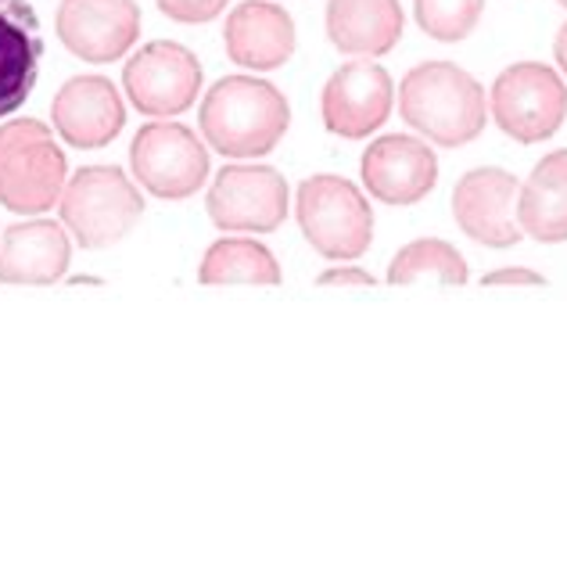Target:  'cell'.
<instances>
[{
	"label": "cell",
	"mask_w": 567,
	"mask_h": 567,
	"mask_svg": "<svg viewBox=\"0 0 567 567\" xmlns=\"http://www.w3.org/2000/svg\"><path fill=\"white\" fill-rule=\"evenodd\" d=\"M399 115L435 147H467L488 123L485 86L453 62H421L399 83Z\"/></svg>",
	"instance_id": "cell-1"
},
{
	"label": "cell",
	"mask_w": 567,
	"mask_h": 567,
	"mask_svg": "<svg viewBox=\"0 0 567 567\" xmlns=\"http://www.w3.org/2000/svg\"><path fill=\"white\" fill-rule=\"evenodd\" d=\"M198 126L205 144L223 158H259L284 141L291 109L274 83L256 76H223L202 101Z\"/></svg>",
	"instance_id": "cell-2"
},
{
	"label": "cell",
	"mask_w": 567,
	"mask_h": 567,
	"mask_svg": "<svg viewBox=\"0 0 567 567\" xmlns=\"http://www.w3.org/2000/svg\"><path fill=\"white\" fill-rule=\"evenodd\" d=\"M295 216L312 251L331 262H355L374 241V208L346 176L320 173L298 184Z\"/></svg>",
	"instance_id": "cell-3"
},
{
	"label": "cell",
	"mask_w": 567,
	"mask_h": 567,
	"mask_svg": "<svg viewBox=\"0 0 567 567\" xmlns=\"http://www.w3.org/2000/svg\"><path fill=\"white\" fill-rule=\"evenodd\" d=\"M65 230L80 248H112L137 227L144 216L141 187L118 166H83L69 176L62 202H58Z\"/></svg>",
	"instance_id": "cell-4"
},
{
	"label": "cell",
	"mask_w": 567,
	"mask_h": 567,
	"mask_svg": "<svg viewBox=\"0 0 567 567\" xmlns=\"http://www.w3.org/2000/svg\"><path fill=\"white\" fill-rule=\"evenodd\" d=\"M488 112L517 144H543L567 118V86L543 62H514L492 83Z\"/></svg>",
	"instance_id": "cell-5"
},
{
	"label": "cell",
	"mask_w": 567,
	"mask_h": 567,
	"mask_svg": "<svg viewBox=\"0 0 567 567\" xmlns=\"http://www.w3.org/2000/svg\"><path fill=\"white\" fill-rule=\"evenodd\" d=\"M130 166L144 190L162 202H187L208 181V147L184 123L155 118L130 144Z\"/></svg>",
	"instance_id": "cell-6"
},
{
	"label": "cell",
	"mask_w": 567,
	"mask_h": 567,
	"mask_svg": "<svg viewBox=\"0 0 567 567\" xmlns=\"http://www.w3.org/2000/svg\"><path fill=\"white\" fill-rule=\"evenodd\" d=\"M130 104L147 118L184 115L202 91V65L194 51L173 40L144 43L123 69Z\"/></svg>",
	"instance_id": "cell-7"
},
{
	"label": "cell",
	"mask_w": 567,
	"mask_h": 567,
	"mask_svg": "<svg viewBox=\"0 0 567 567\" xmlns=\"http://www.w3.org/2000/svg\"><path fill=\"white\" fill-rule=\"evenodd\" d=\"M205 208L223 234H274L288 219V181L274 166H223Z\"/></svg>",
	"instance_id": "cell-8"
},
{
	"label": "cell",
	"mask_w": 567,
	"mask_h": 567,
	"mask_svg": "<svg viewBox=\"0 0 567 567\" xmlns=\"http://www.w3.org/2000/svg\"><path fill=\"white\" fill-rule=\"evenodd\" d=\"M395 104V83L388 69L374 58L367 62H346L331 72L320 94V115L323 126L334 137L346 141H367L370 133L381 130L392 115Z\"/></svg>",
	"instance_id": "cell-9"
},
{
	"label": "cell",
	"mask_w": 567,
	"mask_h": 567,
	"mask_svg": "<svg viewBox=\"0 0 567 567\" xmlns=\"http://www.w3.org/2000/svg\"><path fill=\"white\" fill-rule=\"evenodd\" d=\"M517 194H520L517 176L506 169L482 166L464 173L453 187L456 227L485 248L520 245L525 230L517 223Z\"/></svg>",
	"instance_id": "cell-10"
},
{
	"label": "cell",
	"mask_w": 567,
	"mask_h": 567,
	"mask_svg": "<svg viewBox=\"0 0 567 567\" xmlns=\"http://www.w3.org/2000/svg\"><path fill=\"white\" fill-rule=\"evenodd\" d=\"M54 29L76 58L109 65L141 40V8L133 0H62Z\"/></svg>",
	"instance_id": "cell-11"
},
{
	"label": "cell",
	"mask_w": 567,
	"mask_h": 567,
	"mask_svg": "<svg viewBox=\"0 0 567 567\" xmlns=\"http://www.w3.org/2000/svg\"><path fill=\"white\" fill-rule=\"evenodd\" d=\"M360 176L370 198L381 205H416L424 202L439 184V158L427 141L406 137V133H388L367 147L360 158Z\"/></svg>",
	"instance_id": "cell-12"
},
{
	"label": "cell",
	"mask_w": 567,
	"mask_h": 567,
	"mask_svg": "<svg viewBox=\"0 0 567 567\" xmlns=\"http://www.w3.org/2000/svg\"><path fill=\"white\" fill-rule=\"evenodd\" d=\"M54 133L69 147L101 152L126 126V104L104 76H72L51 101Z\"/></svg>",
	"instance_id": "cell-13"
},
{
	"label": "cell",
	"mask_w": 567,
	"mask_h": 567,
	"mask_svg": "<svg viewBox=\"0 0 567 567\" xmlns=\"http://www.w3.org/2000/svg\"><path fill=\"white\" fill-rule=\"evenodd\" d=\"M69 184V158L51 137H37L4 158L0 166V205L19 216H40L62 202Z\"/></svg>",
	"instance_id": "cell-14"
},
{
	"label": "cell",
	"mask_w": 567,
	"mask_h": 567,
	"mask_svg": "<svg viewBox=\"0 0 567 567\" xmlns=\"http://www.w3.org/2000/svg\"><path fill=\"white\" fill-rule=\"evenodd\" d=\"M295 19L270 0H245L227 14L223 48L234 65L251 72H274L295 54Z\"/></svg>",
	"instance_id": "cell-15"
},
{
	"label": "cell",
	"mask_w": 567,
	"mask_h": 567,
	"mask_svg": "<svg viewBox=\"0 0 567 567\" xmlns=\"http://www.w3.org/2000/svg\"><path fill=\"white\" fill-rule=\"evenodd\" d=\"M43 33L29 0H0V118L22 109L40 80Z\"/></svg>",
	"instance_id": "cell-16"
},
{
	"label": "cell",
	"mask_w": 567,
	"mask_h": 567,
	"mask_svg": "<svg viewBox=\"0 0 567 567\" xmlns=\"http://www.w3.org/2000/svg\"><path fill=\"white\" fill-rule=\"evenodd\" d=\"M69 234L54 219H25L4 230L0 241V284L48 288L69 274Z\"/></svg>",
	"instance_id": "cell-17"
},
{
	"label": "cell",
	"mask_w": 567,
	"mask_h": 567,
	"mask_svg": "<svg viewBox=\"0 0 567 567\" xmlns=\"http://www.w3.org/2000/svg\"><path fill=\"white\" fill-rule=\"evenodd\" d=\"M399 0H327V40L349 58H384L402 40Z\"/></svg>",
	"instance_id": "cell-18"
},
{
	"label": "cell",
	"mask_w": 567,
	"mask_h": 567,
	"mask_svg": "<svg viewBox=\"0 0 567 567\" xmlns=\"http://www.w3.org/2000/svg\"><path fill=\"white\" fill-rule=\"evenodd\" d=\"M517 223L539 245L567 241V152H549L517 194Z\"/></svg>",
	"instance_id": "cell-19"
},
{
	"label": "cell",
	"mask_w": 567,
	"mask_h": 567,
	"mask_svg": "<svg viewBox=\"0 0 567 567\" xmlns=\"http://www.w3.org/2000/svg\"><path fill=\"white\" fill-rule=\"evenodd\" d=\"M198 280L213 288L227 284H256V288H277L280 284V262L270 248L256 237H219L208 245L205 259L198 266Z\"/></svg>",
	"instance_id": "cell-20"
},
{
	"label": "cell",
	"mask_w": 567,
	"mask_h": 567,
	"mask_svg": "<svg viewBox=\"0 0 567 567\" xmlns=\"http://www.w3.org/2000/svg\"><path fill=\"white\" fill-rule=\"evenodd\" d=\"M416 280H439L445 288H464L471 280V270L467 259L456 251V245L442 241V237H421V241L399 248L395 259L388 262V284L406 288V284Z\"/></svg>",
	"instance_id": "cell-21"
},
{
	"label": "cell",
	"mask_w": 567,
	"mask_h": 567,
	"mask_svg": "<svg viewBox=\"0 0 567 567\" xmlns=\"http://www.w3.org/2000/svg\"><path fill=\"white\" fill-rule=\"evenodd\" d=\"M485 11V0H413L416 25L424 29L431 40L460 43L474 33L477 19Z\"/></svg>",
	"instance_id": "cell-22"
},
{
	"label": "cell",
	"mask_w": 567,
	"mask_h": 567,
	"mask_svg": "<svg viewBox=\"0 0 567 567\" xmlns=\"http://www.w3.org/2000/svg\"><path fill=\"white\" fill-rule=\"evenodd\" d=\"M158 11L166 14L173 22H184V25H202V22H213L227 11L230 0H155Z\"/></svg>",
	"instance_id": "cell-23"
},
{
	"label": "cell",
	"mask_w": 567,
	"mask_h": 567,
	"mask_svg": "<svg viewBox=\"0 0 567 567\" xmlns=\"http://www.w3.org/2000/svg\"><path fill=\"white\" fill-rule=\"evenodd\" d=\"M37 137H51V126L40 123V118H11V123L0 126V166H4V158L14 147H22Z\"/></svg>",
	"instance_id": "cell-24"
},
{
	"label": "cell",
	"mask_w": 567,
	"mask_h": 567,
	"mask_svg": "<svg viewBox=\"0 0 567 567\" xmlns=\"http://www.w3.org/2000/svg\"><path fill=\"white\" fill-rule=\"evenodd\" d=\"M485 288H543L546 277L525 270V266H503V270H492L482 277Z\"/></svg>",
	"instance_id": "cell-25"
},
{
	"label": "cell",
	"mask_w": 567,
	"mask_h": 567,
	"mask_svg": "<svg viewBox=\"0 0 567 567\" xmlns=\"http://www.w3.org/2000/svg\"><path fill=\"white\" fill-rule=\"evenodd\" d=\"M320 288H374V274L360 270V266H331L317 277Z\"/></svg>",
	"instance_id": "cell-26"
},
{
	"label": "cell",
	"mask_w": 567,
	"mask_h": 567,
	"mask_svg": "<svg viewBox=\"0 0 567 567\" xmlns=\"http://www.w3.org/2000/svg\"><path fill=\"white\" fill-rule=\"evenodd\" d=\"M554 58H557L560 72L567 76V22L560 25V33H557V40H554Z\"/></svg>",
	"instance_id": "cell-27"
},
{
	"label": "cell",
	"mask_w": 567,
	"mask_h": 567,
	"mask_svg": "<svg viewBox=\"0 0 567 567\" xmlns=\"http://www.w3.org/2000/svg\"><path fill=\"white\" fill-rule=\"evenodd\" d=\"M557 4H560V8H567V0H557Z\"/></svg>",
	"instance_id": "cell-28"
}]
</instances>
